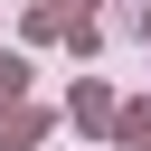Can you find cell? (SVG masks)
Returning a JSON list of instances; mask_svg holds the SVG:
<instances>
[{"label":"cell","mask_w":151,"mask_h":151,"mask_svg":"<svg viewBox=\"0 0 151 151\" xmlns=\"http://www.w3.org/2000/svg\"><path fill=\"white\" fill-rule=\"evenodd\" d=\"M66 113H76V132H113V85H94V76H76V94H66Z\"/></svg>","instance_id":"6da1fadb"},{"label":"cell","mask_w":151,"mask_h":151,"mask_svg":"<svg viewBox=\"0 0 151 151\" xmlns=\"http://www.w3.org/2000/svg\"><path fill=\"white\" fill-rule=\"evenodd\" d=\"M38 132H47V113H38V104H9V113H0V151H28Z\"/></svg>","instance_id":"7a4b0ae2"},{"label":"cell","mask_w":151,"mask_h":151,"mask_svg":"<svg viewBox=\"0 0 151 151\" xmlns=\"http://www.w3.org/2000/svg\"><path fill=\"white\" fill-rule=\"evenodd\" d=\"M113 151H151V104H113Z\"/></svg>","instance_id":"3957f363"},{"label":"cell","mask_w":151,"mask_h":151,"mask_svg":"<svg viewBox=\"0 0 151 151\" xmlns=\"http://www.w3.org/2000/svg\"><path fill=\"white\" fill-rule=\"evenodd\" d=\"M19 94H28V57H0V113H9Z\"/></svg>","instance_id":"277c9868"},{"label":"cell","mask_w":151,"mask_h":151,"mask_svg":"<svg viewBox=\"0 0 151 151\" xmlns=\"http://www.w3.org/2000/svg\"><path fill=\"white\" fill-rule=\"evenodd\" d=\"M38 9H57V19H94V0H38Z\"/></svg>","instance_id":"5b68a950"}]
</instances>
